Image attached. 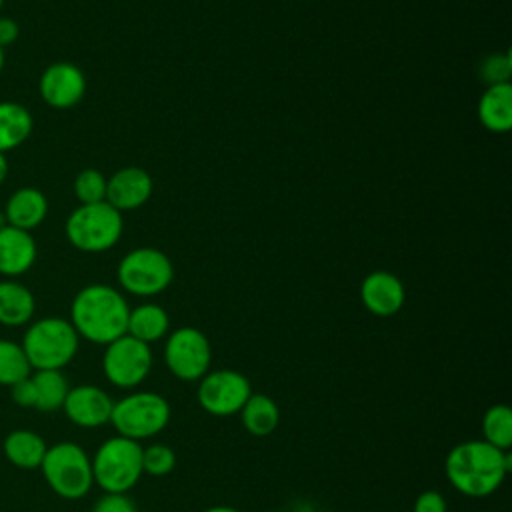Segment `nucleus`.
I'll return each mask as SVG.
<instances>
[{
    "instance_id": "1",
    "label": "nucleus",
    "mask_w": 512,
    "mask_h": 512,
    "mask_svg": "<svg viewBox=\"0 0 512 512\" xmlns=\"http://www.w3.org/2000/svg\"><path fill=\"white\" fill-rule=\"evenodd\" d=\"M510 470V450H498L484 440L460 442L444 460L448 482L468 498L490 496L502 486Z\"/></svg>"
},
{
    "instance_id": "2",
    "label": "nucleus",
    "mask_w": 512,
    "mask_h": 512,
    "mask_svg": "<svg viewBox=\"0 0 512 512\" xmlns=\"http://www.w3.org/2000/svg\"><path fill=\"white\" fill-rule=\"evenodd\" d=\"M130 306L122 292L108 284H88L70 304V324L92 344H110L126 334Z\"/></svg>"
},
{
    "instance_id": "3",
    "label": "nucleus",
    "mask_w": 512,
    "mask_h": 512,
    "mask_svg": "<svg viewBox=\"0 0 512 512\" xmlns=\"http://www.w3.org/2000/svg\"><path fill=\"white\" fill-rule=\"evenodd\" d=\"M20 346L32 370H62L74 360L80 336L70 320L44 316L28 324Z\"/></svg>"
},
{
    "instance_id": "4",
    "label": "nucleus",
    "mask_w": 512,
    "mask_h": 512,
    "mask_svg": "<svg viewBox=\"0 0 512 512\" xmlns=\"http://www.w3.org/2000/svg\"><path fill=\"white\" fill-rule=\"evenodd\" d=\"M92 476L102 492L128 494L142 478V444L124 436L106 438L94 452Z\"/></svg>"
},
{
    "instance_id": "5",
    "label": "nucleus",
    "mask_w": 512,
    "mask_h": 512,
    "mask_svg": "<svg viewBox=\"0 0 512 512\" xmlns=\"http://www.w3.org/2000/svg\"><path fill=\"white\" fill-rule=\"evenodd\" d=\"M168 400L152 390H134L114 400L110 424L118 436L142 442L158 436L170 422Z\"/></svg>"
},
{
    "instance_id": "6",
    "label": "nucleus",
    "mask_w": 512,
    "mask_h": 512,
    "mask_svg": "<svg viewBox=\"0 0 512 512\" xmlns=\"http://www.w3.org/2000/svg\"><path fill=\"white\" fill-rule=\"evenodd\" d=\"M50 490L64 500H80L94 486L92 460L76 442H58L48 446L40 464Z\"/></svg>"
},
{
    "instance_id": "7",
    "label": "nucleus",
    "mask_w": 512,
    "mask_h": 512,
    "mask_svg": "<svg viewBox=\"0 0 512 512\" xmlns=\"http://www.w3.org/2000/svg\"><path fill=\"white\" fill-rule=\"evenodd\" d=\"M122 228V212L104 200L74 208L66 218L64 234L76 250L98 254L110 250L120 240Z\"/></svg>"
},
{
    "instance_id": "8",
    "label": "nucleus",
    "mask_w": 512,
    "mask_h": 512,
    "mask_svg": "<svg viewBox=\"0 0 512 512\" xmlns=\"http://www.w3.org/2000/svg\"><path fill=\"white\" fill-rule=\"evenodd\" d=\"M120 286L134 296H156L164 292L172 278L174 266L170 258L152 246L130 250L116 270Z\"/></svg>"
},
{
    "instance_id": "9",
    "label": "nucleus",
    "mask_w": 512,
    "mask_h": 512,
    "mask_svg": "<svg viewBox=\"0 0 512 512\" xmlns=\"http://www.w3.org/2000/svg\"><path fill=\"white\" fill-rule=\"evenodd\" d=\"M152 362L150 344L124 334L104 346L102 372L112 386L134 390L148 378Z\"/></svg>"
},
{
    "instance_id": "10",
    "label": "nucleus",
    "mask_w": 512,
    "mask_h": 512,
    "mask_svg": "<svg viewBox=\"0 0 512 512\" xmlns=\"http://www.w3.org/2000/svg\"><path fill=\"white\" fill-rule=\"evenodd\" d=\"M164 364L174 378L182 382H198L212 364L208 336L192 326L176 328L166 336Z\"/></svg>"
},
{
    "instance_id": "11",
    "label": "nucleus",
    "mask_w": 512,
    "mask_h": 512,
    "mask_svg": "<svg viewBox=\"0 0 512 512\" xmlns=\"http://www.w3.org/2000/svg\"><path fill=\"white\" fill-rule=\"evenodd\" d=\"M250 394V380L232 368L208 370L198 380L196 388V398L202 410L218 418L238 414Z\"/></svg>"
},
{
    "instance_id": "12",
    "label": "nucleus",
    "mask_w": 512,
    "mask_h": 512,
    "mask_svg": "<svg viewBox=\"0 0 512 512\" xmlns=\"http://www.w3.org/2000/svg\"><path fill=\"white\" fill-rule=\"evenodd\" d=\"M70 386L62 370H34L12 386V400L22 408L54 412L62 408Z\"/></svg>"
},
{
    "instance_id": "13",
    "label": "nucleus",
    "mask_w": 512,
    "mask_h": 512,
    "mask_svg": "<svg viewBox=\"0 0 512 512\" xmlns=\"http://www.w3.org/2000/svg\"><path fill=\"white\" fill-rule=\"evenodd\" d=\"M38 94L54 110L74 108L86 94V76L72 62H52L40 74Z\"/></svg>"
},
{
    "instance_id": "14",
    "label": "nucleus",
    "mask_w": 512,
    "mask_h": 512,
    "mask_svg": "<svg viewBox=\"0 0 512 512\" xmlns=\"http://www.w3.org/2000/svg\"><path fill=\"white\" fill-rule=\"evenodd\" d=\"M112 406L114 400L100 386L78 384L68 390L62 410L66 418L80 428H100L110 424Z\"/></svg>"
},
{
    "instance_id": "15",
    "label": "nucleus",
    "mask_w": 512,
    "mask_h": 512,
    "mask_svg": "<svg viewBox=\"0 0 512 512\" xmlns=\"http://www.w3.org/2000/svg\"><path fill=\"white\" fill-rule=\"evenodd\" d=\"M360 300L364 308L374 316L388 318L402 310L406 290L396 274L386 270H374L360 284Z\"/></svg>"
},
{
    "instance_id": "16",
    "label": "nucleus",
    "mask_w": 512,
    "mask_h": 512,
    "mask_svg": "<svg viewBox=\"0 0 512 512\" xmlns=\"http://www.w3.org/2000/svg\"><path fill=\"white\" fill-rule=\"evenodd\" d=\"M152 178L138 166H124L106 180V202L118 212L134 210L148 202Z\"/></svg>"
},
{
    "instance_id": "17",
    "label": "nucleus",
    "mask_w": 512,
    "mask_h": 512,
    "mask_svg": "<svg viewBox=\"0 0 512 512\" xmlns=\"http://www.w3.org/2000/svg\"><path fill=\"white\" fill-rule=\"evenodd\" d=\"M38 258V244L28 230L4 226L0 230V274L18 278L26 274Z\"/></svg>"
},
{
    "instance_id": "18",
    "label": "nucleus",
    "mask_w": 512,
    "mask_h": 512,
    "mask_svg": "<svg viewBox=\"0 0 512 512\" xmlns=\"http://www.w3.org/2000/svg\"><path fill=\"white\" fill-rule=\"evenodd\" d=\"M2 212L6 216L8 226L32 232L46 220L48 200L42 190L34 186H22L8 196Z\"/></svg>"
},
{
    "instance_id": "19",
    "label": "nucleus",
    "mask_w": 512,
    "mask_h": 512,
    "mask_svg": "<svg viewBox=\"0 0 512 512\" xmlns=\"http://www.w3.org/2000/svg\"><path fill=\"white\" fill-rule=\"evenodd\" d=\"M36 312L32 290L12 278L0 280V324L8 328L26 326Z\"/></svg>"
},
{
    "instance_id": "20",
    "label": "nucleus",
    "mask_w": 512,
    "mask_h": 512,
    "mask_svg": "<svg viewBox=\"0 0 512 512\" xmlns=\"http://www.w3.org/2000/svg\"><path fill=\"white\" fill-rule=\"evenodd\" d=\"M478 118L490 132H506L512 126V84L486 86L478 100Z\"/></svg>"
},
{
    "instance_id": "21",
    "label": "nucleus",
    "mask_w": 512,
    "mask_h": 512,
    "mask_svg": "<svg viewBox=\"0 0 512 512\" xmlns=\"http://www.w3.org/2000/svg\"><path fill=\"white\" fill-rule=\"evenodd\" d=\"M34 128L30 110L14 100L0 102V152L6 154L24 144Z\"/></svg>"
},
{
    "instance_id": "22",
    "label": "nucleus",
    "mask_w": 512,
    "mask_h": 512,
    "mask_svg": "<svg viewBox=\"0 0 512 512\" xmlns=\"http://www.w3.org/2000/svg\"><path fill=\"white\" fill-rule=\"evenodd\" d=\"M168 328H170V316L160 304L144 302L136 308H130L126 334L134 336L136 340L146 344L158 342L160 338L168 336Z\"/></svg>"
},
{
    "instance_id": "23",
    "label": "nucleus",
    "mask_w": 512,
    "mask_h": 512,
    "mask_svg": "<svg viewBox=\"0 0 512 512\" xmlns=\"http://www.w3.org/2000/svg\"><path fill=\"white\" fill-rule=\"evenodd\" d=\"M4 456L22 470H36L40 468L44 454L48 450L44 438L34 430H12L4 438Z\"/></svg>"
},
{
    "instance_id": "24",
    "label": "nucleus",
    "mask_w": 512,
    "mask_h": 512,
    "mask_svg": "<svg viewBox=\"0 0 512 512\" xmlns=\"http://www.w3.org/2000/svg\"><path fill=\"white\" fill-rule=\"evenodd\" d=\"M238 414L246 432L256 438L270 436L280 424L278 404L268 394H262V392H256V394L252 392Z\"/></svg>"
},
{
    "instance_id": "25",
    "label": "nucleus",
    "mask_w": 512,
    "mask_h": 512,
    "mask_svg": "<svg viewBox=\"0 0 512 512\" xmlns=\"http://www.w3.org/2000/svg\"><path fill=\"white\" fill-rule=\"evenodd\" d=\"M482 440L498 450L512 446V410L506 404L490 406L482 416Z\"/></svg>"
},
{
    "instance_id": "26",
    "label": "nucleus",
    "mask_w": 512,
    "mask_h": 512,
    "mask_svg": "<svg viewBox=\"0 0 512 512\" xmlns=\"http://www.w3.org/2000/svg\"><path fill=\"white\" fill-rule=\"evenodd\" d=\"M32 372V366L22 350V346L14 340L0 338V386H14L24 380Z\"/></svg>"
},
{
    "instance_id": "27",
    "label": "nucleus",
    "mask_w": 512,
    "mask_h": 512,
    "mask_svg": "<svg viewBox=\"0 0 512 512\" xmlns=\"http://www.w3.org/2000/svg\"><path fill=\"white\" fill-rule=\"evenodd\" d=\"M106 176L96 168H84L74 178V196L80 204H96L106 200Z\"/></svg>"
},
{
    "instance_id": "28",
    "label": "nucleus",
    "mask_w": 512,
    "mask_h": 512,
    "mask_svg": "<svg viewBox=\"0 0 512 512\" xmlns=\"http://www.w3.org/2000/svg\"><path fill=\"white\" fill-rule=\"evenodd\" d=\"M176 468V452L162 442L142 446V470L148 476H166Z\"/></svg>"
},
{
    "instance_id": "29",
    "label": "nucleus",
    "mask_w": 512,
    "mask_h": 512,
    "mask_svg": "<svg viewBox=\"0 0 512 512\" xmlns=\"http://www.w3.org/2000/svg\"><path fill=\"white\" fill-rule=\"evenodd\" d=\"M480 78L484 80L486 86H494V84H506L510 82V74H512V58L510 52H494L488 54L482 62H480Z\"/></svg>"
},
{
    "instance_id": "30",
    "label": "nucleus",
    "mask_w": 512,
    "mask_h": 512,
    "mask_svg": "<svg viewBox=\"0 0 512 512\" xmlns=\"http://www.w3.org/2000/svg\"><path fill=\"white\" fill-rule=\"evenodd\" d=\"M90 512H138L134 500L128 494L104 492L92 506Z\"/></svg>"
},
{
    "instance_id": "31",
    "label": "nucleus",
    "mask_w": 512,
    "mask_h": 512,
    "mask_svg": "<svg viewBox=\"0 0 512 512\" xmlns=\"http://www.w3.org/2000/svg\"><path fill=\"white\" fill-rule=\"evenodd\" d=\"M412 512H448V504L438 490H424L414 500Z\"/></svg>"
},
{
    "instance_id": "32",
    "label": "nucleus",
    "mask_w": 512,
    "mask_h": 512,
    "mask_svg": "<svg viewBox=\"0 0 512 512\" xmlns=\"http://www.w3.org/2000/svg\"><path fill=\"white\" fill-rule=\"evenodd\" d=\"M20 36V26L10 16H0V46H12Z\"/></svg>"
},
{
    "instance_id": "33",
    "label": "nucleus",
    "mask_w": 512,
    "mask_h": 512,
    "mask_svg": "<svg viewBox=\"0 0 512 512\" xmlns=\"http://www.w3.org/2000/svg\"><path fill=\"white\" fill-rule=\"evenodd\" d=\"M8 172H10V162H8V156L0 152V184H4V180L8 178Z\"/></svg>"
},
{
    "instance_id": "34",
    "label": "nucleus",
    "mask_w": 512,
    "mask_h": 512,
    "mask_svg": "<svg viewBox=\"0 0 512 512\" xmlns=\"http://www.w3.org/2000/svg\"><path fill=\"white\" fill-rule=\"evenodd\" d=\"M202 512H242V510H238V508H234V506H210V508H206V510H202Z\"/></svg>"
},
{
    "instance_id": "35",
    "label": "nucleus",
    "mask_w": 512,
    "mask_h": 512,
    "mask_svg": "<svg viewBox=\"0 0 512 512\" xmlns=\"http://www.w3.org/2000/svg\"><path fill=\"white\" fill-rule=\"evenodd\" d=\"M4 64H6V56H4V48L0 46V74H2V70H4Z\"/></svg>"
},
{
    "instance_id": "36",
    "label": "nucleus",
    "mask_w": 512,
    "mask_h": 512,
    "mask_svg": "<svg viewBox=\"0 0 512 512\" xmlns=\"http://www.w3.org/2000/svg\"><path fill=\"white\" fill-rule=\"evenodd\" d=\"M8 222H6V216H4V212H0V230L6 226Z\"/></svg>"
},
{
    "instance_id": "37",
    "label": "nucleus",
    "mask_w": 512,
    "mask_h": 512,
    "mask_svg": "<svg viewBox=\"0 0 512 512\" xmlns=\"http://www.w3.org/2000/svg\"><path fill=\"white\" fill-rule=\"evenodd\" d=\"M2 6H4V0H0V10H2Z\"/></svg>"
},
{
    "instance_id": "38",
    "label": "nucleus",
    "mask_w": 512,
    "mask_h": 512,
    "mask_svg": "<svg viewBox=\"0 0 512 512\" xmlns=\"http://www.w3.org/2000/svg\"><path fill=\"white\" fill-rule=\"evenodd\" d=\"M318 512H334V510H318Z\"/></svg>"
}]
</instances>
